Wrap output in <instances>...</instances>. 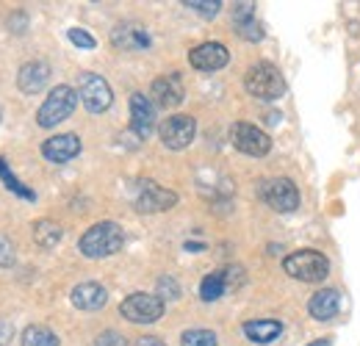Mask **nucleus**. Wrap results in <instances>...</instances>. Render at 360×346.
<instances>
[{"mask_svg": "<svg viewBox=\"0 0 360 346\" xmlns=\"http://www.w3.org/2000/svg\"><path fill=\"white\" fill-rule=\"evenodd\" d=\"M125 244V233L120 224L114 222H100V224H91L89 230L81 236V252L86 258H108L114 252H120Z\"/></svg>", "mask_w": 360, "mask_h": 346, "instance_id": "nucleus-1", "label": "nucleus"}, {"mask_svg": "<svg viewBox=\"0 0 360 346\" xmlns=\"http://www.w3.org/2000/svg\"><path fill=\"white\" fill-rule=\"evenodd\" d=\"M155 125V105L150 103V97H144L141 91L131 94V128L139 139H147Z\"/></svg>", "mask_w": 360, "mask_h": 346, "instance_id": "nucleus-14", "label": "nucleus"}, {"mask_svg": "<svg viewBox=\"0 0 360 346\" xmlns=\"http://www.w3.org/2000/svg\"><path fill=\"white\" fill-rule=\"evenodd\" d=\"M230 141L238 153L244 155H252V158H261L271 150V139L261 128L250 125V122H236L230 128Z\"/></svg>", "mask_w": 360, "mask_h": 346, "instance_id": "nucleus-7", "label": "nucleus"}, {"mask_svg": "<svg viewBox=\"0 0 360 346\" xmlns=\"http://www.w3.org/2000/svg\"><path fill=\"white\" fill-rule=\"evenodd\" d=\"M0 180H3V183H6V188H8V191H14L17 197H22V200H31V203L37 200V194H34L28 186H22V183H20V180L11 174L8 164H6V158H0Z\"/></svg>", "mask_w": 360, "mask_h": 346, "instance_id": "nucleus-24", "label": "nucleus"}, {"mask_svg": "<svg viewBox=\"0 0 360 346\" xmlns=\"http://www.w3.org/2000/svg\"><path fill=\"white\" fill-rule=\"evenodd\" d=\"M188 61H191V67H194V70L217 72V70H222L227 61H230V53H227L225 44L205 42V44H197V47L188 53Z\"/></svg>", "mask_w": 360, "mask_h": 346, "instance_id": "nucleus-11", "label": "nucleus"}, {"mask_svg": "<svg viewBox=\"0 0 360 346\" xmlns=\"http://www.w3.org/2000/svg\"><path fill=\"white\" fill-rule=\"evenodd\" d=\"M180 341L183 346H217V335L211 330H186Z\"/></svg>", "mask_w": 360, "mask_h": 346, "instance_id": "nucleus-25", "label": "nucleus"}, {"mask_svg": "<svg viewBox=\"0 0 360 346\" xmlns=\"http://www.w3.org/2000/svg\"><path fill=\"white\" fill-rule=\"evenodd\" d=\"M261 197H264V203L269 208L280 211V214H291L300 205V191H297L294 180H288V177H271V180H266L261 186Z\"/></svg>", "mask_w": 360, "mask_h": 346, "instance_id": "nucleus-6", "label": "nucleus"}, {"mask_svg": "<svg viewBox=\"0 0 360 346\" xmlns=\"http://www.w3.org/2000/svg\"><path fill=\"white\" fill-rule=\"evenodd\" d=\"M105 302H108V294L97 283H81L72 288V305L81 310H100Z\"/></svg>", "mask_w": 360, "mask_h": 346, "instance_id": "nucleus-19", "label": "nucleus"}, {"mask_svg": "<svg viewBox=\"0 0 360 346\" xmlns=\"http://www.w3.org/2000/svg\"><path fill=\"white\" fill-rule=\"evenodd\" d=\"M225 288H227L225 271H211V274L202 280V286H200V297H202L205 302H217V300L225 294Z\"/></svg>", "mask_w": 360, "mask_h": 346, "instance_id": "nucleus-22", "label": "nucleus"}, {"mask_svg": "<svg viewBox=\"0 0 360 346\" xmlns=\"http://www.w3.org/2000/svg\"><path fill=\"white\" fill-rule=\"evenodd\" d=\"M280 333H283V324H280V321H271V319L247 321V324H244V335H247L252 344H271Z\"/></svg>", "mask_w": 360, "mask_h": 346, "instance_id": "nucleus-20", "label": "nucleus"}, {"mask_svg": "<svg viewBox=\"0 0 360 346\" xmlns=\"http://www.w3.org/2000/svg\"><path fill=\"white\" fill-rule=\"evenodd\" d=\"M120 313L134 324H153L164 316V300L158 294H131L120 305Z\"/></svg>", "mask_w": 360, "mask_h": 346, "instance_id": "nucleus-5", "label": "nucleus"}, {"mask_svg": "<svg viewBox=\"0 0 360 346\" xmlns=\"http://www.w3.org/2000/svg\"><path fill=\"white\" fill-rule=\"evenodd\" d=\"M308 346H333V341H330V338H319V341H314V344H308Z\"/></svg>", "mask_w": 360, "mask_h": 346, "instance_id": "nucleus-33", "label": "nucleus"}, {"mask_svg": "<svg viewBox=\"0 0 360 346\" xmlns=\"http://www.w3.org/2000/svg\"><path fill=\"white\" fill-rule=\"evenodd\" d=\"M22 346H58L56 333H50L42 324H34L22 333Z\"/></svg>", "mask_w": 360, "mask_h": 346, "instance_id": "nucleus-23", "label": "nucleus"}, {"mask_svg": "<svg viewBox=\"0 0 360 346\" xmlns=\"http://www.w3.org/2000/svg\"><path fill=\"white\" fill-rule=\"evenodd\" d=\"M158 297H161V300H178L180 297L178 283H175L172 277H161V280H158Z\"/></svg>", "mask_w": 360, "mask_h": 346, "instance_id": "nucleus-27", "label": "nucleus"}, {"mask_svg": "<svg viewBox=\"0 0 360 346\" xmlns=\"http://www.w3.org/2000/svg\"><path fill=\"white\" fill-rule=\"evenodd\" d=\"M47 81H50V67L45 61H28L17 72V86L25 94H39L47 86Z\"/></svg>", "mask_w": 360, "mask_h": 346, "instance_id": "nucleus-16", "label": "nucleus"}, {"mask_svg": "<svg viewBox=\"0 0 360 346\" xmlns=\"http://www.w3.org/2000/svg\"><path fill=\"white\" fill-rule=\"evenodd\" d=\"M67 37H70V42L75 44V47H84V50H91V47L97 44V42H94V37H91V34H86L84 28H72Z\"/></svg>", "mask_w": 360, "mask_h": 346, "instance_id": "nucleus-28", "label": "nucleus"}, {"mask_svg": "<svg viewBox=\"0 0 360 346\" xmlns=\"http://www.w3.org/2000/svg\"><path fill=\"white\" fill-rule=\"evenodd\" d=\"M233 25H236L238 37L247 39V42H261L264 39V28L255 20V6L252 3H238L233 8Z\"/></svg>", "mask_w": 360, "mask_h": 346, "instance_id": "nucleus-15", "label": "nucleus"}, {"mask_svg": "<svg viewBox=\"0 0 360 346\" xmlns=\"http://www.w3.org/2000/svg\"><path fill=\"white\" fill-rule=\"evenodd\" d=\"M11 335H14V327H11V321H3L0 319V346H6L11 341Z\"/></svg>", "mask_w": 360, "mask_h": 346, "instance_id": "nucleus-31", "label": "nucleus"}, {"mask_svg": "<svg viewBox=\"0 0 360 346\" xmlns=\"http://www.w3.org/2000/svg\"><path fill=\"white\" fill-rule=\"evenodd\" d=\"M186 8H194L197 14H202V17H217L219 14V8H222V3H205V0H188L186 3Z\"/></svg>", "mask_w": 360, "mask_h": 346, "instance_id": "nucleus-26", "label": "nucleus"}, {"mask_svg": "<svg viewBox=\"0 0 360 346\" xmlns=\"http://www.w3.org/2000/svg\"><path fill=\"white\" fill-rule=\"evenodd\" d=\"M78 97L84 100V105L89 108L91 114H100L111 105L114 94H111V86L105 78L94 75V72H84L81 75V89H78Z\"/></svg>", "mask_w": 360, "mask_h": 346, "instance_id": "nucleus-9", "label": "nucleus"}, {"mask_svg": "<svg viewBox=\"0 0 360 346\" xmlns=\"http://www.w3.org/2000/svg\"><path fill=\"white\" fill-rule=\"evenodd\" d=\"M11 263H14V244L6 236H0V269H6Z\"/></svg>", "mask_w": 360, "mask_h": 346, "instance_id": "nucleus-30", "label": "nucleus"}, {"mask_svg": "<svg viewBox=\"0 0 360 346\" xmlns=\"http://www.w3.org/2000/svg\"><path fill=\"white\" fill-rule=\"evenodd\" d=\"M34 241L42 247V250H53L58 241H61V227L50 219H39L34 224Z\"/></svg>", "mask_w": 360, "mask_h": 346, "instance_id": "nucleus-21", "label": "nucleus"}, {"mask_svg": "<svg viewBox=\"0 0 360 346\" xmlns=\"http://www.w3.org/2000/svg\"><path fill=\"white\" fill-rule=\"evenodd\" d=\"M338 307H341V294H338L335 288H321V291H316L314 297H311V302H308L311 316L319 319V321H330V319L338 313Z\"/></svg>", "mask_w": 360, "mask_h": 346, "instance_id": "nucleus-18", "label": "nucleus"}, {"mask_svg": "<svg viewBox=\"0 0 360 346\" xmlns=\"http://www.w3.org/2000/svg\"><path fill=\"white\" fill-rule=\"evenodd\" d=\"M75 105H78V94H75V89L61 84V86H56L50 94H47V100L42 103V108L37 111V122H39L42 128H53V125L70 120L72 111H75Z\"/></svg>", "mask_w": 360, "mask_h": 346, "instance_id": "nucleus-3", "label": "nucleus"}, {"mask_svg": "<svg viewBox=\"0 0 360 346\" xmlns=\"http://www.w3.org/2000/svg\"><path fill=\"white\" fill-rule=\"evenodd\" d=\"M178 203V194L153 183V180H141L139 183V194H136V208L144 214H155V211H169Z\"/></svg>", "mask_w": 360, "mask_h": 346, "instance_id": "nucleus-8", "label": "nucleus"}, {"mask_svg": "<svg viewBox=\"0 0 360 346\" xmlns=\"http://www.w3.org/2000/svg\"><path fill=\"white\" fill-rule=\"evenodd\" d=\"M111 42L120 50H144V47H150V34L139 23H122L114 28Z\"/></svg>", "mask_w": 360, "mask_h": 346, "instance_id": "nucleus-17", "label": "nucleus"}, {"mask_svg": "<svg viewBox=\"0 0 360 346\" xmlns=\"http://www.w3.org/2000/svg\"><path fill=\"white\" fill-rule=\"evenodd\" d=\"M161 141L169 147V150H183L194 141V133H197V122L186 114H175L169 120L161 122Z\"/></svg>", "mask_w": 360, "mask_h": 346, "instance_id": "nucleus-10", "label": "nucleus"}, {"mask_svg": "<svg viewBox=\"0 0 360 346\" xmlns=\"http://www.w3.org/2000/svg\"><path fill=\"white\" fill-rule=\"evenodd\" d=\"M81 153V139L75 133H61V136H53L42 144V155L53 164H67L72 161L75 155Z\"/></svg>", "mask_w": 360, "mask_h": 346, "instance_id": "nucleus-13", "label": "nucleus"}, {"mask_svg": "<svg viewBox=\"0 0 360 346\" xmlns=\"http://www.w3.org/2000/svg\"><path fill=\"white\" fill-rule=\"evenodd\" d=\"M244 86L258 100H280L283 91H285V81H283V75H280V70L274 64L261 61V64H252L247 70Z\"/></svg>", "mask_w": 360, "mask_h": 346, "instance_id": "nucleus-2", "label": "nucleus"}, {"mask_svg": "<svg viewBox=\"0 0 360 346\" xmlns=\"http://www.w3.org/2000/svg\"><path fill=\"white\" fill-rule=\"evenodd\" d=\"M136 346H167L164 341H158V338H153V335H147V338H139Z\"/></svg>", "mask_w": 360, "mask_h": 346, "instance_id": "nucleus-32", "label": "nucleus"}, {"mask_svg": "<svg viewBox=\"0 0 360 346\" xmlns=\"http://www.w3.org/2000/svg\"><path fill=\"white\" fill-rule=\"evenodd\" d=\"M153 103L161 105V108H178L186 97V89H183V81H180L178 72H169V75H161L153 81Z\"/></svg>", "mask_w": 360, "mask_h": 346, "instance_id": "nucleus-12", "label": "nucleus"}, {"mask_svg": "<svg viewBox=\"0 0 360 346\" xmlns=\"http://www.w3.org/2000/svg\"><path fill=\"white\" fill-rule=\"evenodd\" d=\"M94 346H128V341H125V335H120V333H114V330H105V333L97 335Z\"/></svg>", "mask_w": 360, "mask_h": 346, "instance_id": "nucleus-29", "label": "nucleus"}, {"mask_svg": "<svg viewBox=\"0 0 360 346\" xmlns=\"http://www.w3.org/2000/svg\"><path fill=\"white\" fill-rule=\"evenodd\" d=\"M283 269L294 280L321 283L327 277V271H330V263H327V258L321 252H316V250H300V252H291L288 258L283 260Z\"/></svg>", "mask_w": 360, "mask_h": 346, "instance_id": "nucleus-4", "label": "nucleus"}]
</instances>
